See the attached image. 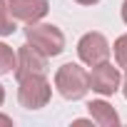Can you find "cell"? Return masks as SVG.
<instances>
[{
  "label": "cell",
  "instance_id": "1",
  "mask_svg": "<svg viewBox=\"0 0 127 127\" xmlns=\"http://www.w3.org/2000/svg\"><path fill=\"white\" fill-rule=\"evenodd\" d=\"M55 90L65 100H82L90 92V72L77 62H65L55 72Z\"/></svg>",
  "mask_w": 127,
  "mask_h": 127
},
{
  "label": "cell",
  "instance_id": "2",
  "mask_svg": "<svg viewBox=\"0 0 127 127\" xmlns=\"http://www.w3.org/2000/svg\"><path fill=\"white\" fill-rule=\"evenodd\" d=\"M25 40L47 57H57L65 50V35H62V30L57 25H50V23H30L25 28Z\"/></svg>",
  "mask_w": 127,
  "mask_h": 127
},
{
  "label": "cell",
  "instance_id": "3",
  "mask_svg": "<svg viewBox=\"0 0 127 127\" xmlns=\"http://www.w3.org/2000/svg\"><path fill=\"white\" fill-rule=\"evenodd\" d=\"M52 97V85L45 75H28L18 80V102L25 110H40L50 102Z\"/></svg>",
  "mask_w": 127,
  "mask_h": 127
},
{
  "label": "cell",
  "instance_id": "4",
  "mask_svg": "<svg viewBox=\"0 0 127 127\" xmlns=\"http://www.w3.org/2000/svg\"><path fill=\"white\" fill-rule=\"evenodd\" d=\"M77 57L87 67H95L100 62L110 60V42L102 32H85L77 42Z\"/></svg>",
  "mask_w": 127,
  "mask_h": 127
},
{
  "label": "cell",
  "instance_id": "5",
  "mask_svg": "<svg viewBox=\"0 0 127 127\" xmlns=\"http://www.w3.org/2000/svg\"><path fill=\"white\" fill-rule=\"evenodd\" d=\"M120 82H122L120 67H115L110 60L100 62V65H95V67L90 70V90L97 92V95H102V97L115 95V92L120 90Z\"/></svg>",
  "mask_w": 127,
  "mask_h": 127
},
{
  "label": "cell",
  "instance_id": "6",
  "mask_svg": "<svg viewBox=\"0 0 127 127\" xmlns=\"http://www.w3.org/2000/svg\"><path fill=\"white\" fill-rule=\"evenodd\" d=\"M47 55H42L37 47H32L30 42L20 45L18 50V67H15V77L23 80L28 75H45L47 72Z\"/></svg>",
  "mask_w": 127,
  "mask_h": 127
},
{
  "label": "cell",
  "instance_id": "7",
  "mask_svg": "<svg viewBox=\"0 0 127 127\" xmlns=\"http://www.w3.org/2000/svg\"><path fill=\"white\" fill-rule=\"evenodd\" d=\"M5 8H8V13H10L15 20L30 25V23H40V20L47 15L50 0H8Z\"/></svg>",
  "mask_w": 127,
  "mask_h": 127
},
{
  "label": "cell",
  "instance_id": "8",
  "mask_svg": "<svg viewBox=\"0 0 127 127\" xmlns=\"http://www.w3.org/2000/svg\"><path fill=\"white\" fill-rule=\"evenodd\" d=\"M87 112H90L92 122H97L100 127H120V115H117V110H115L110 102H105V100H92V102H87Z\"/></svg>",
  "mask_w": 127,
  "mask_h": 127
},
{
  "label": "cell",
  "instance_id": "9",
  "mask_svg": "<svg viewBox=\"0 0 127 127\" xmlns=\"http://www.w3.org/2000/svg\"><path fill=\"white\" fill-rule=\"evenodd\" d=\"M15 67H18V52L10 45L0 42V75H10L15 72Z\"/></svg>",
  "mask_w": 127,
  "mask_h": 127
},
{
  "label": "cell",
  "instance_id": "10",
  "mask_svg": "<svg viewBox=\"0 0 127 127\" xmlns=\"http://www.w3.org/2000/svg\"><path fill=\"white\" fill-rule=\"evenodd\" d=\"M112 50H115V60H117V67L127 70V35H120V37L115 40Z\"/></svg>",
  "mask_w": 127,
  "mask_h": 127
},
{
  "label": "cell",
  "instance_id": "11",
  "mask_svg": "<svg viewBox=\"0 0 127 127\" xmlns=\"http://www.w3.org/2000/svg\"><path fill=\"white\" fill-rule=\"evenodd\" d=\"M15 32V18L8 13V8L5 5H0V35H13Z\"/></svg>",
  "mask_w": 127,
  "mask_h": 127
},
{
  "label": "cell",
  "instance_id": "12",
  "mask_svg": "<svg viewBox=\"0 0 127 127\" xmlns=\"http://www.w3.org/2000/svg\"><path fill=\"white\" fill-rule=\"evenodd\" d=\"M0 125H13V117H8V115H0Z\"/></svg>",
  "mask_w": 127,
  "mask_h": 127
},
{
  "label": "cell",
  "instance_id": "13",
  "mask_svg": "<svg viewBox=\"0 0 127 127\" xmlns=\"http://www.w3.org/2000/svg\"><path fill=\"white\" fill-rule=\"evenodd\" d=\"M75 3H80V5H97L100 0H75Z\"/></svg>",
  "mask_w": 127,
  "mask_h": 127
},
{
  "label": "cell",
  "instance_id": "14",
  "mask_svg": "<svg viewBox=\"0 0 127 127\" xmlns=\"http://www.w3.org/2000/svg\"><path fill=\"white\" fill-rule=\"evenodd\" d=\"M122 20H125V25H127V0L122 3Z\"/></svg>",
  "mask_w": 127,
  "mask_h": 127
},
{
  "label": "cell",
  "instance_id": "15",
  "mask_svg": "<svg viewBox=\"0 0 127 127\" xmlns=\"http://www.w3.org/2000/svg\"><path fill=\"white\" fill-rule=\"evenodd\" d=\"M122 95H125V100H127V75H125V80H122Z\"/></svg>",
  "mask_w": 127,
  "mask_h": 127
},
{
  "label": "cell",
  "instance_id": "16",
  "mask_svg": "<svg viewBox=\"0 0 127 127\" xmlns=\"http://www.w3.org/2000/svg\"><path fill=\"white\" fill-rule=\"evenodd\" d=\"M3 102H5V87L0 85V105H3Z\"/></svg>",
  "mask_w": 127,
  "mask_h": 127
},
{
  "label": "cell",
  "instance_id": "17",
  "mask_svg": "<svg viewBox=\"0 0 127 127\" xmlns=\"http://www.w3.org/2000/svg\"><path fill=\"white\" fill-rule=\"evenodd\" d=\"M5 3H8V0H0V5H5Z\"/></svg>",
  "mask_w": 127,
  "mask_h": 127
}]
</instances>
